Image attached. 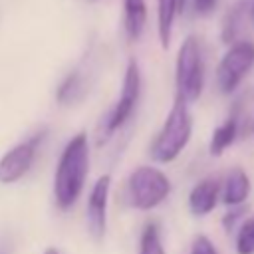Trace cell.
<instances>
[{
  "instance_id": "cb8c5ba5",
  "label": "cell",
  "mask_w": 254,
  "mask_h": 254,
  "mask_svg": "<svg viewBox=\"0 0 254 254\" xmlns=\"http://www.w3.org/2000/svg\"><path fill=\"white\" fill-rule=\"evenodd\" d=\"M250 18L254 22V0H250Z\"/></svg>"
},
{
  "instance_id": "5b68a950",
  "label": "cell",
  "mask_w": 254,
  "mask_h": 254,
  "mask_svg": "<svg viewBox=\"0 0 254 254\" xmlns=\"http://www.w3.org/2000/svg\"><path fill=\"white\" fill-rule=\"evenodd\" d=\"M139 97H141V69H139V64L135 60H129L127 67H125V73H123V83H121L119 97H117L115 105L111 107V111L105 117L99 145L105 143L107 139H111L113 133L119 131L131 119Z\"/></svg>"
},
{
  "instance_id": "d6986e66",
  "label": "cell",
  "mask_w": 254,
  "mask_h": 254,
  "mask_svg": "<svg viewBox=\"0 0 254 254\" xmlns=\"http://www.w3.org/2000/svg\"><path fill=\"white\" fill-rule=\"evenodd\" d=\"M244 212H246V206H244V204H242V206H232V208L222 216V226H224V230L230 232V230L238 228V220L244 218Z\"/></svg>"
},
{
  "instance_id": "ffe728a7",
  "label": "cell",
  "mask_w": 254,
  "mask_h": 254,
  "mask_svg": "<svg viewBox=\"0 0 254 254\" xmlns=\"http://www.w3.org/2000/svg\"><path fill=\"white\" fill-rule=\"evenodd\" d=\"M218 6V0H192V8L196 16H210Z\"/></svg>"
},
{
  "instance_id": "30bf717a",
  "label": "cell",
  "mask_w": 254,
  "mask_h": 254,
  "mask_svg": "<svg viewBox=\"0 0 254 254\" xmlns=\"http://www.w3.org/2000/svg\"><path fill=\"white\" fill-rule=\"evenodd\" d=\"M220 198V179L210 175L200 179L189 192V210L194 216H206L210 214Z\"/></svg>"
},
{
  "instance_id": "277c9868",
  "label": "cell",
  "mask_w": 254,
  "mask_h": 254,
  "mask_svg": "<svg viewBox=\"0 0 254 254\" xmlns=\"http://www.w3.org/2000/svg\"><path fill=\"white\" fill-rule=\"evenodd\" d=\"M171 194L169 177L157 167H137L127 179V198L137 210H153Z\"/></svg>"
},
{
  "instance_id": "7c38bea8",
  "label": "cell",
  "mask_w": 254,
  "mask_h": 254,
  "mask_svg": "<svg viewBox=\"0 0 254 254\" xmlns=\"http://www.w3.org/2000/svg\"><path fill=\"white\" fill-rule=\"evenodd\" d=\"M87 91V79L81 67H73L58 85L56 89V101L60 105H73L77 103Z\"/></svg>"
},
{
  "instance_id": "6da1fadb",
  "label": "cell",
  "mask_w": 254,
  "mask_h": 254,
  "mask_svg": "<svg viewBox=\"0 0 254 254\" xmlns=\"http://www.w3.org/2000/svg\"><path fill=\"white\" fill-rule=\"evenodd\" d=\"M89 175V143L85 131L75 133L60 153L54 171V202L60 210H69L85 189Z\"/></svg>"
},
{
  "instance_id": "5bb4252c",
  "label": "cell",
  "mask_w": 254,
  "mask_h": 254,
  "mask_svg": "<svg viewBox=\"0 0 254 254\" xmlns=\"http://www.w3.org/2000/svg\"><path fill=\"white\" fill-rule=\"evenodd\" d=\"M248 12H250V0H236L228 8V12L222 20V30H220V38L224 44L230 46V44L238 42V34L242 30V24H244Z\"/></svg>"
},
{
  "instance_id": "603a6c76",
  "label": "cell",
  "mask_w": 254,
  "mask_h": 254,
  "mask_svg": "<svg viewBox=\"0 0 254 254\" xmlns=\"http://www.w3.org/2000/svg\"><path fill=\"white\" fill-rule=\"evenodd\" d=\"M44 254H62V252H60L56 246H48V248L44 250Z\"/></svg>"
},
{
  "instance_id": "4fadbf2b",
  "label": "cell",
  "mask_w": 254,
  "mask_h": 254,
  "mask_svg": "<svg viewBox=\"0 0 254 254\" xmlns=\"http://www.w3.org/2000/svg\"><path fill=\"white\" fill-rule=\"evenodd\" d=\"M147 26V4L145 0H123V32L127 40L135 42L141 38Z\"/></svg>"
},
{
  "instance_id": "2e32d148",
  "label": "cell",
  "mask_w": 254,
  "mask_h": 254,
  "mask_svg": "<svg viewBox=\"0 0 254 254\" xmlns=\"http://www.w3.org/2000/svg\"><path fill=\"white\" fill-rule=\"evenodd\" d=\"M137 254H167L163 240H161V228L155 220L147 222L139 236V252Z\"/></svg>"
},
{
  "instance_id": "9a60e30c",
  "label": "cell",
  "mask_w": 254,
  "mask_h": 254,
  "mask_svg": "<svg viewBox=\"0 0 254 254\" xmlns=\"http://www.w3.org/2000/svg\"><path fill=\"white\" fill-rule=\"evenodd\" d=\"M175 16H177V0H157V34L165 50L169 48L173 38Z\"/></svg>"
},
{
  "instance_id": "d4e9b609",
  "label": "cell",
  "mask_w": 254,
  "mask_h": 254,
  "mask_svg": "<svg viewBox=\"0 0 254 254\" xmlns=\"http://www.w3.org/2000/svg\"><path fill=\"white\" fill-rule=\"evenodd\" d=\"M252 133H254V117H252Z\"/></svg>"
},
{
  "instance_id": "e0dca14e",
  "label": "cell",
  "mask_w": 254,
  "mask_h": 254,
  "mask_svg": "<svg viewBox=\"0 0 254 254\" xmlns=\"http://www.w3.org/2000/svg\"><path fill=\"white\" fill-rule=\"evenodd\" d=\"M234 246L238 254H254V216H248L238 224Z\"/></svg>"
},
{
  "instance_id": "44dd1931",
  "label": "cell",
  "mask_w": 254,
  "mask_h": 254,
  "mask_svg": "<svg viewBox=\"0 0 254 254\" xmlns=\"http://www.w3.org/2000/svg\"><path fill=\"white\" fill-rule=\"evenodd\" d=\"M0 254H14L12 234H0Z\"/></svg>"
},
{
  "instance_id": "8fae6325",
  "label": "cell",
  "mask_w": 254,
  "mask_h": 254,
  "mask_svg": "<svg viewBox=\"0 0 254 254\" xmlns=\"http://www.w3.org/2000/svg\"><path fill=\"white\" fill-rule=\"evenodd\" d=\"M250 177L246 175V171L242 167H232L224 181L220 183V200L226 206H242L246 202V198L250 196Z\"/></svg>"
},
{
  "instance_id": "9c48e42d",
  "label": "cell",
  "mask_w": 254,
  "mask_h": 254,
  "mask_svg": "<svg viewBox=\"0 0 254 254\" xmlns=\"http://www.w3.org/2000/svg\"><path fill=\"white\" fill-rule=\"evenodd\" d=\"M242 123H244V109H242V101L236 99L228 117L212 131L210 141H208V153L212 157H220L240 135L242 131Z\"/></svg>"
},
{
  "instance_id": "52a82bcc",
  "label": "cell",
  "mask_w": 254,
  "mask_h": 254,
  "mask_svg": "<svg viewBox=\"0 0 254 254\" xmlns=\"http://www.w3.org/2000/svg\"><path fill=\"white\" fill-rule=\"evenodd\" d=\"M254 67V42L238 40L228 46L216 65V87L220 93L230 95Z\"/></svg>"
},
{
  "instance_id": "8992f818",
  "label": "cell",
  "mask_w": 254,
  "mask_h": 254,
  "mask_svg": "<svg viewBox=\"0 0 254 254\" xmlns=\"http://www.w3.org/2000/svg\"><path fill=\"white\" fill-rule=\"evenodd\" d=\"M48 133L50 129L44 125L26 139H22L20 143H16L14 147H10L0 157V185H14L30 173L40 147L48 139Z\"/></svg>"
},
{
  "instance_id": "ba28073f",
  "label": "cell",
  "mask_w": 254,
  "mask_h": 254,
  "mask_svg": "<svg viewBox=\"0 0 254 254\" xmlns=\"http://www.w3.org/2000/svg\"><path fill=\"white\" fill-rule=\"evenodd\" d=\"M109 190H111V175H101L87 196L85 204V222L87 230L93 240H101L105 236L107 228V202H109Z\"/></svg>"
},
{
  "instance_id": "7a4b0ae2",
  "label": "cell",
  "mask_w": 254,
  "mask_h": 254,
  "mask_svg": "<svg viewBox=\"0 0 254 254\" xmlns=\"http://www.w3.org/2000/svg\"><path fill=\"white\" fill-rule=\"evenodd\" d=\"M192 135V115L189 109V103L183 97H175L159 133L155 135L149 155L155 163H173L189 145Z\"/></svg>"
},
{
  "instance_id": "3957f363",
  "label": "cell",
  "mask_w": 254,
  "mask_h": 254,
  "mask_svg": "<svg viewBox=\"0 0 254 254\" xmlns=\"http://www.w3.org/2000/svg\"><path fill=\"white\" fill-rule=\"evenodd\" d=\"M177 95L187 103H194L204 89V56L196 36H187L179 48L175 62Z\"/></svg>"
},
{
  "instance_id": "ac0fdd59",
  "label": "cell",
  "mask_w": 254,
  "mask_h": 254,
  "mask_svg": "<svg viewBox=\"0 0 254 254\" xmlns=\"http://www.w3.org/2000/svg\"><path fill=\"white\" fill-rule=\"evenodd\" d=\"M190 254H218V250L206 234H198L190 244Z\"/></svg>"
},
{
  "instance_id": "7402d4cb",
  "label": "cell",
  "mask_w": 254,
  "mask_h": 254,
  "mask_svg": "<svg viewBox=\"0 0 254 254\" xmlns=\"http://www.w3.org/2000/svg\"><path fill=\"white\" fill-rule=\"evenodd\" d=\"M189 0H177V12H185Z\"/></svg>"
}]
</instances>
